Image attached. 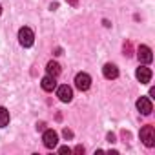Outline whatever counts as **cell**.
Masks as SVG:
<instances>
[{
  "instance_id": "7",
  "label": "cell",
  "mask_w": 155,
  "mask_h": 155,
  "mask_svg": "<svg viewBox=\"0 0 155 155\" xmlns=\"http://www.w3.org/2000/svg\"><path fill=\"white\" fill-rule=\"evenodd\" d=\"M57 97H58L62 102H69V101L73 99V90H71L68 84L58 86V88H57Z\"/></svg>"
},
{
  "instance_id": "1",
  "label": "cell",
  "mask_w": 155,
  "mask_h": 155,
  "mask_svg": "<svg viewBox=\"0 0 155 155\" xmlns=\"http://www.w3.org/2000/svg\"><path fill=\"white\" fill-rule=\"evenodd\" d=\"M18 42H20V46H24V48H31L33 42H35L33 31H31L29 28H22V29L18 31Z\"/></svg>"
},
{
  "instance_id": "3",
  "label": "cell",
  "mask_w": 155,
  "mask_h": 155,
  "mask_svg": "<svg viewBox=\"0 0 155 155\" xmlns=\"http://www.w3.org/2000/svg\"><path fill=\"white\" fill-rule=\"evenodd\" d=\"M75 86L79 88L81 91L90 90V86H91V77L88 73H77V77H75Z\"/></svg>"
},
{
  "instance_id": "10",
  "label": "cell",
  "mask_w": 155,
  "mask_h": 155,
  "mask_svg": "<svg viewBox=\"0 0 155 155\" xmlns=\"http://www.w3.org/2000/svg\"><path fill=\"white\" fill-rule=\"evenodd\" d=\"M40 86H42V90H44V91H53V90L57 88L55 77H51V75H46L44 79L40 81Z\"/></svg>"
},
{
  "instance_id": "9",
  "label": "cell",
  "mask_w": 155,
  "mask_h": 155,
  "mask_svg": "<svg viewBox=\"0 0 155 155\" xmlns=\"http://www.w3.org/2000/svg\"><path fill=\"white\" fill-rule=\"evenodd\" d=\"M102 73H104L106 79H117V77H119V68L115 64H104Z\"/></svg>"
},
{
  "instance_id": "13",
  "label": "cell",
  "mask_w": 155,
  "mask_h": 155,
  "mask_svg": "<svg viewBox=\"0 0 155 155\" xmlns=\"http://www.w3.org/2000/svg\"><path fill=\"white\" fill-rule=\"evenodd\" d=\"M62 133H64V137H66V139H71V137H73V131H71V130H68V128H66Z\"/></svg>"
},
{
  "instance_id": "4",
  "label": "cell",
  "mask_w": 155,
  "mask_h": 155,
  "mask_svg": "<svg viewBox=\"0 0 155 155\" xmlns=\"http://www.w3.org/2000/svg\"><path fill=\"white\" fill-rule=\"evenodd\" d=\"M42 142H44L46 148H55L58 144V135L53 130H46L44 135H42Z\"/></svg>"
},
{
  "instance_id": "2",
  "label": "cell",
  "mask_w": 155,
  "mask_h": 155,
  "mask_svg": "<svg viewBox=\"0 0 155 155\" xmlns=\"http://www.w3.org/2000/svg\"><path fill=\"white\" fill-rule=\"evenodd\" d=\"M140 140H142L148 148H151V146L155 144V130H153V126H144V128L140 130Z\"/></svg>"
},
{
  "instance_id": "6",
  "label": "cell",
  "mask_w": 155,
  "mask_h": 155,
  "mask_svg": "<svg viewBox=\"0 0 155 155\" xmlns=\"http://www.w3.org/2000/svg\"><path fill=\"white\" fill-rule=\"evenodd\" d=\"M137 57H139V60H140L142 64H150V62L153 60L151 49H150L148 46H139V49H137Z\"/></svg>"
},
{
  "instance_id": "11",
  "label": "cell",
  "mask_w": 155,
  "mask_h": 155,
  "mask_svg": "<svg viewBox=\"0 0 155 155\" xmlns=\"http://www.w3.org/2000/svg\"><path fill=\"white\" fill-rule=\"evenodd\" d=\"M46 69H48V75H51V77H55V79H57V77L60 75V66L57 64V62H48V66H46Z\"/></svg>"
},
{
  "instance_id": "15",
  "label": "cell",
  "mask_w": 155,
  "mask_h": 155,
  "mask_svg": "<svg viewBox=\"0 0 155 155\" xmlns=\"http://www.w3.org/2000/svg\"><path fill=\"white\" fill-rule=\"evenodd\" d=\"M75 153H84V148H82V146H77V148H75Z\"/></svg>"
},
{
  "instance_id": "16",
  "label": "cell",
  "mask_w": 155,
  "mask_h": 155,
  "mask_svg": "<svg viewBox=\"0 0 155 155\" xmlns=\"http://www.w3.org/2000/svg\"><path fill=\"white\" fill-rule=\"evenodd\" d=\"M68 2H69L71 6H77V4H79V0H68Z\"/></svg>"
},
{
  "instance_id": "17",
  "label": "cell",
  "mask_w": 155,
  "mask_h": 155,
  "mask_svg": "<svg viewBox=\"0 0 155 155\" xmlns=\"http://www.w3.org/2000/svg\"><path fill=\"white\" fill-rule=\"evenodd\" d=\"M0 15H2V6H0Z\"/></svg>"
},
{
  "instance_id": "5",
  "label": "cell",
  "mask_w": 155,
  "mask_h": 155,
  "mask_svg": "<svg viewBox=\"0 0 155 155\" xmlns=\"http://www.w3.org/2000/svg\"><path fill=\"white\" fill-rule=\"evenodd\" d=\"M135 77H137V81H139L140 84H148V82L151 81V69H150V68L140 66V68H137Z\"/></svg>"
},
{
  "instance_id": "14",
  "label": "cell",
  "mask_w": 155,
  "mask_h": 155,
  "mask_svg": "<svg viewBox=\"0 0 155 155\" xmlns=\"http://www.w3.org/2000/svg\"><path fill=\"white\" fill-rule=\"evenodd\" d=\"M58 151H60V153H68V155H69V153H71V150H69V148H68V146H62V148H60V150H58Z\"/></svg>"
},
{
  "instance_id": "12",
  "label": "cell",
  "mask_w": 155,
  "mask_h": 155,
  "mask_svg": "<svg viewBox=\"0 0 155 155\" xmlns=\"http://www.w3.org/2000/svg\"><path fill=\"white\" fill-rule=\"evenodd\" d=\"M9 124V111L0 106V128H6Z\"/></svg>"
},
{
  "instance_id": "8",
  "label": "cell",
  "mask_w": 155,
  "mask_h": 155,
  "mask_svg": "<svg viewBox=\"0 0 155 155\" xmlns=\"http://www.w3.org/2000/svg\"><path fill=\"white\" fill-rule=\"evenodd\" d=\"M137 110H139L142 115H150V113H151V110H153L151 101H150L148 97H140V99L137 101Z\"/></svg>"
}]
</instances>
